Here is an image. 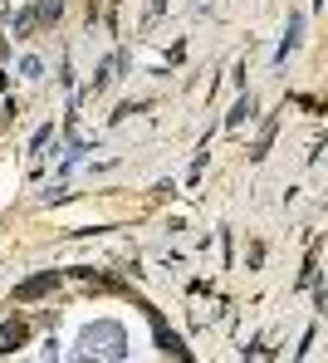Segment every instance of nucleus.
Wrapping results in <instances>:
<instances>
[{
  "instance_id": "obj_1",
  "label": "nucleus",
  "mask_w": 328,
  "mask_h": 363,
  "mask_svg": "<svg viewBox=\"0 0 328 363\" xmlns=\"http://www.w3.org/2000/svg\"><path fill=\"white\" fill-rule=\"evenodd\" d=\"M93 344H103L98 354L118 359V354H123V329H118V324H98V329H83V349H93Z\"/></svg>"
},
{
  "instance_id": "obj_2",
  "label": "nucleus",
  "mask_w": 328,
  "mask_h": 363,
  "mask_svg": "<svg viewBox=\"0 0 328 363\" xmlns=\"http://www.w3.org/2000/svg\"><path fill=\"white\" fill-rule=\"evenodd\" d=\"M54 285H59V270H45V275H35V280L15 285V300H20V304H30V300H40V295H49Z\"/></svg>"
},
{
  "instance_id": "obj_3",
  "label": "nucleus",
  "mask_w": 328,
  "mask_h": 363,
  "mask_svg": "<svg viewBox=\"0 0 328 363\" xmlns=\"http://www.w3.org/2000/svg\"><path fill=\"white\" fill-rule=\"evenodd\" d=\"M152 324H157V349H162V354H172V359H187V344H182L162 319H152Z\"/></svg>"
},
{
  "instance_id": "obj_4",
  "label": "nucleus",
  "mask_w": 328,
  "mask_h": 363,
  "mask_svg": "<svg viewBox=\"0 0 328 363\" xmlns=\"http://www.w3.org/2000/svg\"><path fill=\"white\" fill-rule=\"evenodd\" d=\"M35 25H40V15H35V10H20V15H15V40H25Z\"/></svg>"
},
{
  "instance_id": "obj_5",
  "label": "nucleus",
  "mask_w": 328,
  "mask_h": 363,
  "mask_svg": "<svg viewBox=\"0 0 328 363\" xmlns=\"http://www.w3.org/2000/svg\"><path fill=\"white\" fill-rule=\"evenodd\" d=\"M250 113H255V104H250V99H240V104H235V113H230V128H240Z\"/></svg>"
}]
</instances>
